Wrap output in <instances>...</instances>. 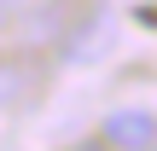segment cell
<instances>
[{
    "label": "cell",
    "instance_id": "cell-2",
    "mask_svg": "<svg viewBox=\"0 0 157 151\" xmlns=\"http://www.w3.org/2000/svg\"><path fill=\"white\" fill-rule=\"evenodd\" d=\"M70 151H105V145H70Z\"/></svg>",
    "mask_w": 157,
    "mask_h": 151
},
{
    "label": "cell",
    "instance_id": "cell-1",
    "mask_svg": "<svg viewBox=\"0 0 157 151\" xmlns=\"http://www.w3.org/2000/svg\"><path fill=\"white\" fill-rule=\"evenodd\" d=\"M105 140L122 145V151H151L157 145V122H151V111H111L105 116Z\"/></svg>",
    "mask_w": 157,
    "mask_h": 151
}]
</instances>
